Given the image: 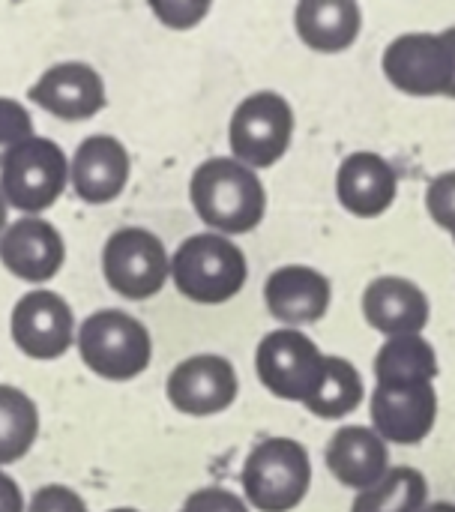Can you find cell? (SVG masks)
I'll list each match as a JSON object with an SVG mask.
<instances>
[{"instance_id":"2e32d148","label":"cell","mask_w":455,"mask_h":512,"mask_svg":"<svg viewBox=\"0 0 455 512\" xmlns=\"http://www.w3.org/2000/svg\"><path fill=\"white\" fill-rule=\"evenodd\" d=\"M129 180V153L111 135H90L72 159V189L87 204L114 201Z\"/></svg>"},{"instance_id":"7a4b0ae2","label":"cell","mask_w":455,"mask_h":512,"mask_svg":"<svg viewBox=\"0 0 455 512\" xmlns=\"http://www.w3.org/2000/svg\"><path fill=\"white\" fill-rule=\"evenodd\" d=\"M171 276L183 297L213 306L240 294L246 285V255L219 234H195L171 258Z\"/></svg>"},{"instance_id":"ba28073f","label":"cell","mask_w":455,"mask_h":512,"mask_svg":"<svg viewBox=\"0 0 455 512\" xmlns=\"http://www.w3.org/2000/svg\"><path fill=\"white\" fill-rule=\"evenodd\" d=\"M108 285L126 300H147L162 291L171 261L162 240L144 228H123L111 234L102 252Z\"/></svg>"},{"instance_id":"4316f807","label":"cell","mask_w":455,"mask_h":512,"mask_svg":"<svg viewBox=\"0 0 455 512\" xmlns=\"http://www.w3.org/2000/svg\"><path fill=\"white\" fill-rule=\"evenodd\" d=\"M180 512H249V510H246V504H243L234 492L210 486V489H201V492L189 495Z\"/></svg>"},{"instance_id":"8992f818","label":"cell","mask_w":455,"mask_h":512,"mask_svg":"<svg viewBox=\"0 0 455 512\" xmlns=\"http://www.w3.org/2000/svg\"><path fill=\"white\" fill-rule=\"evenodd\" d=\"M294 111L279 93H252L246 96L231 117V150L246 168L276 165L291 144Z\"/></svg>"},{"instance_id":"83f0119b","label":"cell","mask_w":455,"mask_h":512,"mask_svg":"<svg viewBox=\"0 0 455 512\" xmlns=\"http://www.w3.org/2000/svg\"><path fill=\"white\" fill-rule=\"evenodd\" d=\"M27 512H87L84 501L66 486H45L33 495Z\"/></svg>"},{"instance_id":"d4e9b609","label":"cell","mask_w":455,"mask_h":512,"mask_svg":"<svg viewBox=\"0 0 455 512\" xmlns=\"http://www.w3.org/2000/svg\"><path fill=\"white\" fill-rule=\"evenodd\" d=\"M30 138H33V120L24 111V105L0 96V165L6 162L9 153H15Z\"/></svg>"},{"instance_id":"f1b7e54d","label":"cell","mask_w":455,"mask_h":512,"mask_svg":"<svg viewBox=\"0 0 455 512\" xmlns=\"http://www.w3.org/2000/svg\"><path fill=\"white\" fill-rule=\"evenodd\" d=\"M207 3H168V6H162V3H153V12L168 24V27H192L198 18H204L207 15Z\"/></svg>"},{"instance_id":"4dcf8cb0","label":"cell","mask_w":455,"mask_h":512,"mask_svg":"<svg viewBox=\"0 0 455 512\" xmlns=\"http://www.w3.org/2000/svg\"><path fill=\"white\" fill-rule=\"evenodd\" d=\"M423 512H455V504H447V501H438V504H432V507H426Z\"/></svg>"},{"instance_id":"f546056e","label":"cell","mask_w":455,"mask_h":512,"mask_svg":"<svg viewBox=\"0 0 455 512\" xmlns=\"http://www.w3.org/2000/svg\"><path fill=\"white\" fill-rule=\"evenodd\" d=\"M0 512H24L21 492H18L15 480L6 474H0Z\"/></svg>"},{"instance_id":"ac0fdd59","label":"cell","mask_w":455,"mask_h":512,"mask_svg":"<svg viewBox=\"0 0 455 512\" xmlns=\"http://www.w3.org/2000/svg\"><path fill=\"white\" fill-rule=\"evenodd\" d=\"M336 192L348 213L360 219L381 216L396 201V171L378 153H351L339 165Z\"/></svg>"},{"instance_id":"836d02e7","label":"cell","mask_w":455,"mask_h":512,"mask_svg":"<svg viewBox=\"0 0 455 512\" xmlns=\"http://www.w3.org/2000/svg\"><path fill=\"white\" fill-rule=\"evenodd\" d=\"M111 512H138V510H111Z\"/></svg>"},{"instance_id":"4fadbf2b","label":"cell","mask_w":455,"mask_h":512,"mask_svg":"<svg viewBox=\"0 0 455 512\" xmlns=\"http://www.w3.org/2000/svg\"><path fill=\"white\" fill-rule=\"evenodd\" d=\"M63 258H66V246H63L60 231L39 216L18 219L0 237L3 267L24 282L39 285V282L54 279L57 270L63 267Z\"/></svg>"},{"instance_id":"44dd1931","label":"cell","mask_w":455,"mask_h":512,"mask_svg":"<svg viewBox=\"0 0 455 512\" xmlns=\"http://www.w3.org/2000/svg\"><path fill=\"white\" fill-rule=\"evenodd\" d=\"M378 384H414V381H435L438 360L432 345L423 336H399L390 339L375 357Z\"/></svg>"},{"instance_id":"e575fe53","label":"cell","mask_w":455,"mask_h":512,"mask_svg":"<svg viewBox=\"0 0 455 512\" xmlns=\"http://www.w3.org/2000/svg\"><path fill=\"white\" fill-rule=\"evenodd\" d=\"M453 240H455V237H453Z\"/></svg>"},{"instance_id":"1f68e13d","label":"cell","mask_w":455,"mask_h":512,"mask_svg":"<svg viewBox=\"0 0 455 512\" xmlns=\"http://www.w3.org/2000/svg\"><path fill=\"white\" fill-rule=\"evenodd\" d=\"M444 36H447V42H450V48H453V57H455V27L444 30ZM450 96L455 99V78H453V90H450Z\"/></svg>"},{"instance_id":"e0dca14e","label":"cell","mask_w":455,"mask_h":512,"mask_svg":"<svg viewBox=\"0 0 455 512\" xmlns=\"http://www.w3.org/2000/svg\"><path fill=\"white\" fill-rule=\"evenodd\" d=\"M327 468L342 486L366 492L390 474V450L378 432L345 426L327 444Z\"/></svg>"},{"instance_id":"6da1fadb","label":"cell","mask_w":455,"mask_h":512,"mask_svg":"<svg viewBox=\"0 0 455 512\" xmlns=\"http://www.w3.org/2000/svg\"><path fill=\"white\" fill-rule=\"evenodd\" d=\"M195 213L216 231L246 234L258 228L267 210V195L252 168L237 159H207L189 183Z\"/></svg>"},{"instance_id":"8fae6325","label":"cell","mask_w":455,"mask_h":512,"mask_svg":"<svg viewBox=\"0 0 455 512\" xmlns=\"http://www.w3.org/2000/svg\"><path fill=\"white\" fill-rule=\"evenodd\" d=\"M72 309L54 291H30L15 303L12 339L30 360H57L72 345Z\"/></svg>"},{"instance_id":"ffe728a7","label":"cell","mask_w":455,"mask_h":512,"mask_svg":"<svg viewBox=\"0 0 455 512\" xmlns=\"http://www.w3.org/2000/svg\"><path fill=\"white\" fill-rule=\"evenodd\" d=\"M300 39L324 54H336L354 45L363 27V12L354 0H303L297 6Z\"/></svg>"},{"instance_id":"484cf974","label":"cell","mask_w":455,"mask_h":512,"mask_svg":"<svg viewBox=\"0 0 455 512\" xmlns=\"http://www.w3.org/2000/svg\"><path fill=\"white\" fill-rule=\"evenodd\" d=\"M426 207H429L432 219L455 237V171H447L432 180V186L426 192Z\"/></svg>"},{"instance_id":"7402d4cb","label":"cell","mask_w":455,"mask_h":512,"mask_svg":"<svg viewBox=\"0 0 455 512\" xmlns=\"http://www.w3.org/2000/svg\"><path fill=\"white\" fill-rule=\"evenodd\" d=\"M426 477L417 468H393L378 486L357 495L351 512H423Z\"/></svg>"},{"instance_id":"9a60e30c","label":"cell","mask_w":455,"mask_h":512,"mask_svg":"<svg viewBox=\"0 0 455 512\" xmlns=\"http://www.w3.org/2000/svg\"><path fill=\"white\" fill-rule=\"evenodd\" d=\"M363 315L390 339L420 336L429 324V300L414 282L402 276H381L363 294Z\"/></svg>"},{"instance_id":"cb8c5ba5","label":"cell","mask_w":455,"mask_h":512,"mask_svg":"<svg viewBox=\"0 0 455 512\" xmlns=\"http://www.w3.org/2000/svg\"><path fill=\"white\" fill-rule=\"evenodd\" d=\"M363 402V381H360V372L342 360V357H327V372H324V381L321 387L315 390V396L306 402V408L315 414V417H324V420H339V417H348L351 411H357Z\"/></svg>"},{"instance_id":"5b68a950","label":"cell","mask_w":455,"mask_h":512,"mask_svg":"<svg viewBox=\"0 0 455 512\" xmlns=\"http://www.w3.org/2000/svg\"><path fill=\"white\" fill-rule=\"evenodd\" d=\"M261 384L288 402H309L324 381L327 357L318 345L297 330H273L261 339L255 354Z\"/></svg>"},{"instance_id":"52a82bcc","label":"cell","mask_w":455,"mask_h":512,"mask_svg":"<svg viewBox=\"0 0 455 512\" xmlns=\"http://www.w3.org/2000/svg\"><path fill=\"white\" fill-rule=\"evenodd\" d=\"M66 156L48 138H30L0 165V192L21 213L48 210L66 186Z\"/></svg>"},{"instance_id":"d6986e66","label":"cell","mask_w":455,"mask_h":512,"mask_svg":"<svg viewBox=\"0 0 455 512\" xmlns=\"http://www.w3.org/2000/svg\"><path fill=\"white\" fill-rule=\"evenodd\" d=\"M330 279L312 267L291 264L276 270L264 285V300L273 318L285 324H315L330 309Z\"/></svg>"},{"instance_id":"d6a6232c","label":"cell","mask_w":455,"mask_h":512,"mask_svg":"<svg viewBox=\"0 0 455 512\" xmlns=\"http://www.w3.org/2000/svg\"><path fill=\"white\" fill-rule=\"evenodd\" d=\"M3 225H6V198L0 192V231H3Z\"/></svg>"},{"instance_id":"9c48e42d","label":"cell","mask_w":455,"mask_h":512,"mask_svg":"<svg viewBox=\"0 0 455 512\" xmlns=\"http://www.w3.org/2000/svg\"><path fill=\"white\" fill-rule=\"evenodd\" d=\"M384 75L408 96H450L453 48L444 33H405L384 51Z\"/></svg>"},{"instance_id":"3957f363","label":"cell","mask_w":455,"mask_h":512,"mask_svg":"<svg viewBox=\"0 0 455 512\" xmlns=\"http://www.w3.org/2000/svg\"><path fill=\"white\" fill-rule=\"evenodd\" d=\"M312 486V462L303 444L291 438L261 441L243 465V489L261 512L294 510Z\"/></svg>"},{"instance_id":"603a6c76","label":"cell","mask_w":455,"mask_h":512,"mask_svg":"<svg viewBox=\"0 0 455 512\" xmlns=\"http://www.w3.org/2000/svg\"><path fill=\"white\" fill-rule=\"evenodd\" d=\"M39 414L30 396L0 384V465H12L33 447Z\"/></svg>"},{"instance_id":"5bb4252c","label":"cell","mask_w":455,"mask_h":512,"mask_svg":"<svg viewBox=\"0 0 455 512\" xmlns=\"http://www.w3.org/2000/svg\"><path fill=\"white\" fill-rule=\"evenodd\" d=\"M39 108L60 120H87L105 108V84L87 63H57L27 93Z\"/></svg>"},{"instance_id":"277c9868","label":"cell","mask_w":455,"mask_h":512,"mask_svg":"<svg viewBox=\"0 0 455 512\" xmlns=\"http://www.w3.org/2000/svg\"><path fill=\"white\" fill-rule=\"evenodd\" d=\"M78 351L90 372L108 381H129L150 363V333L126 312L102 309L81 324Z\"/></svg>"},{"instance_id":"30bf717a","label":"cell","mask_w":455,"mask_h":512,"mask_svg":"<svg viewBox=\"0 0 455 512\" xmlns=\"http://www.w3.org/2000/svg\"><path fill=\"white\" fill-rule=\"evenodd\" d=\"M438 420V393L432 381L378 384L372 396V423L384 441L420 444Z\"/></svg>"},{"instance_id":"7c38bea8","label":"cell","mask_w":455,"mask_h":512,"mask_svg":"<svg viewBox=\"0 0 455 512\" xmlns=\"http://www.w3.org/2000/svg\"><path fill=\"white\" fill-rule=\"evenodd\" d=\"M168 399L177 411L192 417L219 414L237 399V372L225 357L213 354L183 360L168 378Z\"/></svg>"}]
</instances>
